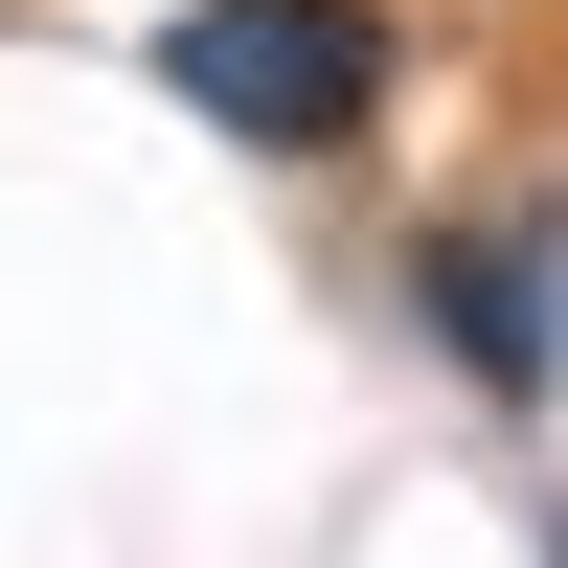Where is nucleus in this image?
<instances>
[{"mask_svg": "<svg viewBox=\"0 0 568 568\" xmlns=\"http://www.w3.org/2000/svg\"><path fill=\"white\" fill-rule=\"evenodd\" d=\"M546 296H568V227H455V251H433V342L478 364L500 409H524V387H546V342H568Z\"/></svg>", "mask_w": 568, "mask_h": 568, "instance_id": "obj_2", "label": "nucleus"}, {"mask_svg": "<svg viewBox=\"0 0 568 568\" xmlns=\"http://www.w3.org/2000/svg\"><path fill=\"white\" fill-rule=\"evenodd\" d=\"M160 91L205 136H273V160H342L387 114V23L364 0H182L160 23Z\"/></svg>", "mask_w": 568, "mask_h": 568, "instance_id": "obj_1", "label": "nucleus"}]
</instances>
